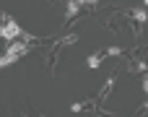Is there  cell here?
Returning a JSON list of instances; mask_svg holds the SVG:
<instances>
[{"mask_svg": "<svg viewBox=\"0 0 148 117\" xmlns=\"http://www.w3.org/2000/svg\"><path fill=\"white\" fill-rule=\"evenodd\" d=\"M21 34H23V31L18 29V23H16V21H13L10 16H5V26L0 29V36H5V39L10 42V39H16V36H21Z\"/></svg>", "mask_w": 148, "mask_h": 117, "instance_id": "obj_1", "label": "cell"}, {"mask_svg": "<svg viewBox=\"0 0 148 117\" xmlns=\"http://www.w3.org/2000/svg\"><path fill=\"white\" fill-rule=\"evenodd\" d=\"M130 16H133V18H135V21H138V26H143V23H146V8H138V10H130Z\"/></svg>", "mask_w": 148, "mask_h": 117, "instance_id": "obj_2", "label": "cell"}, {"mask_svg": "<svg viewBox=\"0 0 148 117\" xmlns=\"http://www.w3.org/2000/svg\"><path fill=\"white\" fill-rule=\"evenodd\" d=\"M78 10H81V3L78 0H68V18H73Z\"/></svg>", "mask_w": 148, "mask_h": 117, "instance_id": "obj_3", "label": "cell"}, {"mask_svg": "<svg viewBox=\"0 0 148 117\" xmlns=\"http://www.w3.org/2000/svg\"><path fill=\"white\" fill-rule=\"evenodd\" d=\"M101 65V55H91L88 57V68H99Z\"/></svg>", "mask_w": 148, "mask_h": 117, "instance_id": "obj_4", "label": "cell"}, {"mask_svg": "<svg viewBox=\"0 0 148 117\" xmlns=\"http://www.w3.org/2000/svg\"><path fill=\"white\" fill-rule=\"evenodd\" d=\"M101 55H107V57H109V55H112V57H117V55H122V50H120V47H109V50H104Z\"/></svg>", "mask_w": 148, "mask_h": 117, "instance_id": "obj_5", "label": "cell"}, {"mask_svg": "<svg viewBox=\"0 0 148 117\" xmlns=\"http://www.w3.org/2000/svg\"><path fill=\"white\" fill-rule=\"evenodd\" d=\"M78 3H81V5H83V3H96V0H78Z\"/></svg>", "mask_w": 148, "mask_h": 117, "instance_id": "obj_6", "label": "cell"}, {"mask_svg": "<svg viewBox=\"0 0 148 117\" xmlns=\"http://www.w3.org/2000/svg\"><path fill=\"white\" fill-rule=\"evenodd\" d=\"M143 89H146V91H148V76H146V83H143Z\"/></svg>", "mask_w": 148, "mask_h": 117, "instance_id": "obj_7", "label": "cell"}]
</instances>
